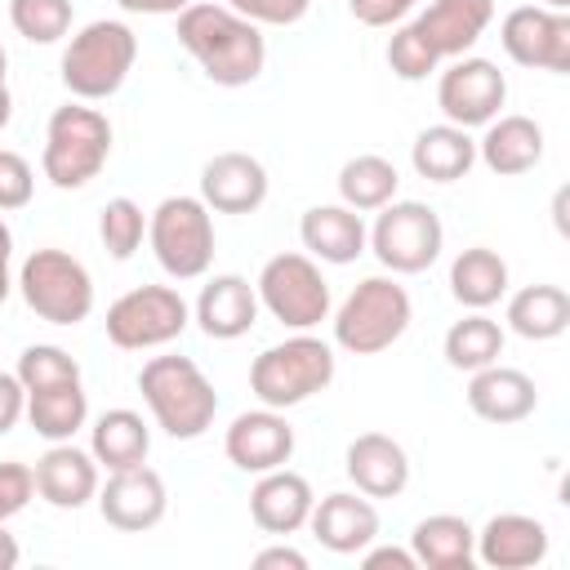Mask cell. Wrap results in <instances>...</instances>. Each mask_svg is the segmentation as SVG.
I'll list each match as a JSON object with an SVG mask.
<instances>
[{"label":"cell","mask_w":570,"mask_h":570,"mask_svg":"<svg viewBox=\"0 0 570 570\" xmlns=\"http://www.w3.org/2000/svg\"><path fill=\"white\" fill-rule=\"evenodd\" d=\"M178 45L223 89L254 85L263 76V62H267L263 31L249 18H240L236 9H227V4H196L191 0L178 13Z\"/></svg>","instance_id":"6da1fadb"},{"label":"cell","mask_w":570,"mask_h":570,"mask_svg":"<svg viewBox=\"0 0 570 570\" xmlns=\"http://www.w3.org/2000/svg\"><path fill=\"white\" fill-rule=\"evenodd\" d=\"M138 392L156 428L174 441H196L218 414V392L191 356H151L138 370Z\"/></svg>","instance_id":"7a4b0ae2"},{"label":"cell","mask_w":570,"mask_h":570,"mask_svg":"<svg viewBox=\"0 0 570 570\" xmlns=\"http://www.w3.org/2000/svg\"><path fill=\"white\" fill-rule=\"evenodd\" d=\"M330 383H334V347L307 330H294V338L263 347L249 365V392L258 396V405L272 410L303 405Z\"/></svg>","instance_id":"3957f363"},{"label":"cell","mask_w":570,"mask_h":570,"mask_svg":"<svg viewBox=\"0 0 570 570\" xmlns=\"http://www.w3.org/2000/svg\"><path fill=\"white\" fill-rule=\"evenodd\" d=\"M414 321V303L396 276H365L334 312V347L352 356L387 352Z\"/></svg>","instance_id":"277c9868"},{"label":"cell","mask_w":570,"mask_h":570,"mask_svg":"<svg viewBox=\"0 0 570 570\" xmlns=\"http://www.w3.org/2000/svg\"><path fill=\"white\" fill-rule=\"evenodd\" d=\"M134 58H138L134 27L120 18H98L80 27L62 49V85L80 102H102L125 85V76L134 71Z\"/></svg>","instance_id":"5b68a950"},{"label":"cell","mask_w":570,"mask_h":570,"mask_svg":"<svg viewBox=\"0 0 570 570\" xmlns=\"http://www.w3.org/2000/svg\"><path fill=\"white\" fill-rule=\"evenodd\" d=\"M111 156V120L98 107H85L80 98L58 107L45 129L40 169L58 191H76L102 174Z\"/></svg>","instance_id":"8992f818"},{"label":"cell","mask_w":570,"mask_h":570,"mask_svg":"<svg viewBox=\"0 0 570 570\" xmlns=\"http://www.w3.org/2000/svg\"><path fill=\"white\" fill-rule=\"evenodd\" d=\"M22 303L49 325H80L94 312V276L67 249H31L18 267Z\"/></svg>","instance_id":"52a82bcc"},{"label":"cell","mask_w":570,"mask_h":570,"mask_svg":"<svg viewBox=\"0 0 570 570\" xmlns=\"http://www.w3.org/2000/svg\"><path fill=\"white\" fill-rule=\"evenodd\" d=\"M147 240L165 276L196 281L214 263V218L200 196H165L147 214Z\"/></svg>","instance_id":"ba28073f"},{"label":"cell","mask_w":570,"mask_h":570,"mask_svg":"<svg viewBox=\"0 0 570 570\" xmlns=\"http://www.w3.org/2000/svg\"><path fill=\"white\" fill-rule=\"evenodd\" d=\"M254 289H258V307L285 330H316L321 321H330V307H334L321 263L298 249L267 258Z\"/></svg>","instance_id":"9c48e42d"},{"label":"cell","mask_w":570,"mask_h":570,"mask_svg":"<svg viewBox=\"0 0 570 570\" xmlns=\"http://www.w3.org/2000/svg\"><path fill=\"white\" fill-rule=\"evenodd\" d=\"M374 214L379 218L365 232V245L374 249V258L392 276H419L441 258L445 227H441L432 205H423V200H387Z\"/></svg>","instance_id":"30bf717a"},{"label":"cell","mask_w":570,"mask_h":570,"mask_svg":"<svg viewBox=\"0 0 570 570\" xmlns=\"http://www.w3.org/2000/svg\"><path fill=\"white\" fill-rule=\"evenodd\" d=\"M191 321L187 298L174 285H138L129 294H120L107 307V338L125 352H147V347H165L174 343Z\"/></svg>","instance_id":"8fae6325"},{"label":"cell","mask_w":570,"mask_h":570,"mask_svg":"<svg viewBox=\"0 0 570 570\" xmlns=\"http://www.w3.org/2000/svg\"><path fill=\"white\" fill-rule=\"evenodd\" d=\"M499 40L517 67L552 71V76L570 71V13H561V9L517 4L499 22Z\"/></svg>","instance_id":"7c38bea8"},{"label":"cell","mask_w":570,"mask_h":570,"mask_svg":"<svg viewBox=\"0 0 570 570\" xmlns=\"http://www.w3.org/2000/svg\"><path fill=\"white\" fill-rule=\"evenodd\" d=\"M508 102V80L490 58H450L436 80V107L459 129H481Z\"/></svg>","instance_id":"4fadbf2b"},{"label":"cell","mask_w":570,"mask_h":570,"mask_svg":"<svg viewBox=\"0 0 570 570\" xmlns=\"http://www.w3.org/2000/svg\"><path fill=\"white\" fill-rule=\"evenodd\" d=\"M165 508H169V494H165V481L156 468L138 463V468H120V472H107V485L98 490V512L107 525L125 530V534H142L151 525L165 521Z\"/></svg>","instance_id":"5bb4252c"},{"label":"cell","mask_w":570,"mask_h":570,"mask_svg":"<svg viewBox=\"0 0 570 570\" xmlns=\"http://www.w3.org/2000/svg\"><path fill=\"white\" fill-rule=\"evenodd\" d=\"M223 450L227 459L240 468V472H272V468H285L289 454H294V428L285 419V410H272V405H258V410H245L232 419L227 436H223Z\"/></svg>","instance_id":"9a60e30c"},{"label":"cell","mask_w":570,"mask_h":570,"mask_svg":"<svg viewBox=\"0 0 570 570\" xmlns=\"http://www.w3.org/2000/svg\"><path fill=\"white\" fill-rule=\"evenodd\" d=\"M307 525L321 548H330L338 557H356L361 548H370L379 539V508L361 490H334L312 503Z\"/></svg>","instance_id":"2e32d148"},{"label":"cell","mask_w":570,"mask_h":570,"mask_svg":"<svg viewBox=\"0 0 570 570\" xmlns=\"http://www.w3.org/2000/svg\"><path fill=\"white\" fill-rule=\"evenodd\" d=\"M200 200L214 214H254L267 200V169L249 151H218L200 169Z\"/></svg>","instance_id":"e0dca14e"},{"label":"cell","mask_w":570,"mask_h":570,"mask_svg":"<svg viewBox=\"0 0 570 570\" xmlns=\"http://www.w3.org/2000/svg\"><path fill=\"white\" fill-rule=\"evenodd\" d=\"M191 321L205 330V338L232 343V338L254 330V321H258V289L245 276H236V272L209 276L200 285V294H196Z\"/></svg>","instance_id":"ac0fdd59"},{"label":"cell","mask_w":570,"mask_h":570,"mask_svg":"<svg viewBox=\"0 0 570 570\" xmlns=\"http://www.w3.org/2000/svg\"><path fill=\"white\" fill-rule=\"evenodd\" d=\"M548 557V525L525 512H499L476 530V561L490 570H530Z\"/></svg>","instance_id":"d6986e66"},{"label":"cell","mask_w":570,"mask_h":570,"mask_svg":"<svg viewBox=\"0 0 570 570\" xmlns=\"http://www.w3.org/2000/svg\"><path fill=\"white\" fill-rule=\"evenodd\" d=\"M490 22H494V0H432L414 18V31L445 62V58H463L485 36Z\"/></svg>","instance_id":"ffe728a7"},{"label":"cell","mask_w":570,"mask_h":570,"mask_svg":"<svg viewBox=\"0 0 570 570\" xmlns=\"http://www.w3.org/2000/svg\"><path fill=\"white\" fill-rule=\"evenodd\" d=\"M347 481L365 499H396L410 485V454L387 432H361L347 445Z\"/></svg>","instance_id":"44dd1931"},{"label":"cell","mask_w":570,"mask_h":570,"mask_svg":"<svg viewBox=\"0 0 570 570\" xmlns=\"http://www.w3.org/2000/svg\"><path fill=\"white\" fill-rule=\"evenodd\" d=\"M36 494L49 508H85L98 494V463L89 450L71 441H49V450L36 459Z\"/></svg>","instance_id":"7402d4cb"},{"label":"cell","mask_w":570,"mask_h":570,"mask_svg":"<svg viewBox=\"0 0 570 570\" xmlns=\"http://www.w3.org/2000/svg\"><path fill=\"white\" fill-rule=\"evenodd\" d=\"M312 503H316V494H312L307 476H298L289 468L258 472V485L249 490V517H254V525L263 534H281V539L307 525Z\"/></svg>","instance_id":"603a6c76"},{"label":"cell","mask_w":570,"mask_h":570,"mask_svg":"<svg viewBox=\"0 0 570 570\" xmlns=\"http://www.w3.org/2000/svg\"><path fill=\"white\" fill-rule=\"evenodd\" d=\"M468 405L476 419L485 423H521L534 414L539 405V387L525 370H512V365H485V370H472V383H468Z\"/></svg>","instance_id":"cb8c5ba5"},{"label":"cell","mask_w":570,"mask_h":570,"mask_svg":"<svg viewBox=\"0 0 570 570\" xmlns=\"http://www.w3.org/2000/svg\"><path fill=\"white\" fill-rule=\"evenodd\" d=\"M485 134L476 138V160L499 174V178H517L530 174L543 160V129L530 116H494L490 125H481Z\"/></svg>","instance_id":"d4e9b609"},{"label":"cell","mask_w":570,"mask_h":570,"mask_svg":"<svg viewBox=\"0 0 570 570\" xmlns=\"http://www.w3.org/2000/svg\"><path fill=\"white\" fill-rule=\"evenodd\" d=\"M298 240L316 263L343 267V263H356L365 254V223L343 200L338 205H312L298 223Z\"/></svg>","instance_id":"484cf974"},{"label":"cell","mask_w":570,"mask_h":570,"mask_svg":"<svg viewBox=\"0 0 570 570\" xmlns=\"http://www.w3.org/2000/svg\"><path fill=\"white\" fill-rule=\"evenodd\" d=\"M410 165L428 183H459L476 165V138L468 129L450 125V120L445 125H428L410 147Z\"/></svg>","instance_id":"4316f807"},{"label":"cell","mask_w":570,"mask_h":570,"mask_svg":"<svg viewBox=\"0 0 570 570\" xmlns=\"http://www.w3.org/2000/svg\"><path fill=\"white\" fill-rule=\"evenodd\" d=\"M410 552L428 570H468L476 561V530L454 512H436L414 525Z\"/></svg>","instance_id":"83f0119b"},{"label":"cell","mask_w":570,"mask_h":570,"mask_svg":"<svg viewBox=\"0 0 570 570\" xmlns=\"http://www.w3.org/2000/svg\"><path fill=\"white\" fill-rule=\"evenodd\" d=\"M147 450H151V428L142 423L138 410H107L89 428V454L107 472L147 463Z\"/></svg>","instance_id":"f1b7e54d"},{"label":"cell","mask_w":570,"mask_h":570,"mask_svg":"<svg viewBox=\"0 0 570 570\" xmlns=\"http://www.w3.org/2000/svg\"><path fill=\"white\" fill-rule=\"evenodd\" d=\"M508 330L530 338V343H548L561 338L570 330V294L561 285H525L508 298Z\"/></svg>","instance_id":"f546056e"},{"label":"cell","mask_w":570,"mask_h":570,"mask_svg":"<svg viewBox=\"0 0 570 570\" xmlns=\"http://www.w3.org/2000/svg\"><path fill=\"white\" fill-rule=\"evenodd\" d=\"M450 294L463 307H472V312L494 307L508 294V263L490 245H472V249L454 254V263H450Z\"/></svg>","instance_id":"4dcf8cb0"},{"label":"cell","mask_w":570,"mask_h":570,"mask_svg":"<svg viewBox=\"0 0 570 570\" xmlns=\"http://www.w3.org/2000/svg\"><path fill=\"white\" fill-rule=\"evenodd\" d=\"M396 187H401L396 165H392L387 156H374V151L352 156V160H343V169H338V196H343V205L356 209V214L383 209L387 200H396Z\"/></svg>","instance_id":"1f68e13d"},{"label":"cell","mask_w":570,"mask_h":570,"mask_svg":"<svg viewBox=\"0 0 570 570\" xmlns=\"http://www.w3.org/2000/svg\"><path fill=\"white\" fill-rule=\"evenodd\" d=\"M85 419H89V396H85L80 383H58V387L27 392V423L45 441H71L85 428Z\"/></svg>","instance_id":"d6a6232c"},{"label":"cell","mask_w":570,"mask_h":570,"mask_svg":"<svg viewBox=\"0 0 570 570\" xmlns=\"http://www.w3.org/2000/svg\"><path fill=\"white\" fill-rule=\"evenodd\" d=\"M445 361L454 365V370H485V365H494L499 356H503V325L494 321V316H485V312H468L463 321H454L450 330H445Z\"/></svg>","instance_id":"836d02e7"},{"label":"cell","mask_w":570,"mask_h":570,"mask_svg":"<svg viewBox=\"0 0 570 570\" xmlns=\"http://www.w3.org/2000/svg\"><path fill=\"white\" fill-rule=\"evenodd\" d=\"M142 236H147V214H142L138 200L116 196V200L102 205V214H98V240H102V249L111 258H120V263L134 258L142 249Z\"/></svg>","instance_id":"e575fe53"},{"label":"cell","mask_w":570,"mask_h":570,"mask_svg":"<svg viewBox=\"0 0 570 570\" xmlns=\"http://www.w3.org/2000/svg\"><path fill=\"white\" fill-rule=\"evenodd\" d=\"M9 22L31 45H58L71 31V0H9Z\"/></svg>","instance_id":"d590c367"},{"label":"cell","mask_w":570,"mask_h":570,"mask_svg":"<svg viewBox=\"0 0 570 570\" xmlns=\"http://www.w3.org/2000/svg\"><path fill=\"white\" fill-rule=\"evenodd\" d=\"M18 383L27 392H40V387H58V383H80V365L67 347H53V343H31L22 347L18 356Z\"/></svg>","instance_id":"8d00e7d4"},{"label":"cell","mask_w":570,"mask_h":570,"mask_svg":"<svg viewBox=\"0 0 570 570\" xmlns=\"http://www.w3.org/2000/svg\"><path fill=\"white\" fill-rule=\"evenodd\" d=\"M387 67H392L401 80H428V76L441 67V58L428 49V40L414 31V22H405V27H396L392 40H387Z\"/></svg>","instance_id":"74e56055"},{"label":"cell","mask_w":570,"mask_h":570,"mask_svg":"<svg viewBox=\"0 0 570 570\" xmlns=\"http://www.w3.org/2000/svg\"><path fill=\"white\" fill-rule=\"evenodd\" d=\"M31 196H36V174H31L27 156L0 147V214L31 205Z\"/></svg>","instance_id":"f35d334b"},{"label":"cell","mask_w":570,"mask_h":570,"mask_svg":"<svg viewBox=\"0 0 570 570\" xmlns=\"http://www.w3.org/2000/svg\"><path fill=\"white\" fill-rule=\"evenodd\" d=\"M227 9H236L254 27H294L312 9V0H227Z\"/></svg>","instance_id":"ab89813d"},{"label":"cell","mask_w":570,"mask_h":570,"mask_svg":"<svg viewBox=\"0 0 570 570\" xmlns=\"http://www.w3.org/2000/svg\"><path fill=\"white\" fill-rule=\"evenodd\" d=\"M31 494H36V472L18 459H4L0 463V521L18 517L31 503Z\"/></svg>","instance_id":"60d3db41"},{"label":"cell","mask_w":570,"mask_h":570,"mask_svg":"<svg viewBox=\"0 0 570 570\" xmlns=\"http://www.w3.org/2000/svg\"><path fill=\"white\" fill-rule=\"evenodd\" d=\"M414 4H419V0H347L352 18L365 22V27H392V22H401Z\"/></svg>","instance_id":"b9f144b4"},{"label":"cell","mask_w":570,"mask_h":570,"mask_svg":"<svg viewBox=\"0 0 570 570\" xmlns=\"http://www.w3.org/2000/svg\"><path fill=\"white\" fill-rule=\"evenodd\" d=\"M22 419H27V387L18 383V374L0 370V436L13 432Z\"/></svg>","instance_id":"7bdbcfd3"},{"label":"cell","mask_w":570,"mask_h":570,"mask_svg":"<svg viewBox=\"0 0 570 570\" xmlns=\"http://www.w3.org/2000/svg\"><path fill=\"white\" fill-rule=\"evenodd\" d=\"M361 566L365 570H419L414 552L410 548H361Z\"/></svg>","instance_id":"ee69618b"},{"label":"cell","mask_w":570,"mask_h":570,"mask_svg":"<svg viewBox=\"0 0 570 570\" xmlns=\"http://www.w3.org/2000/svg\"><path fill=\"white\" fill-rule=\"evenodd\" d=\"M254 570H307V557H303L298 548L276 543V548H263V552L254 557Z\"/></svg>","instance_id":"f6af8a7d"},{"label":"cell","mask_w":570,"mask_h":570,"mask_svg":"<svg viewBox=\"0 0 570 570\" xmlns=\"http://www.w3.org/2000/svg\"><path fill=\"white\" fill-rule=\"evenodd\" d=\"M116 4H120L125 13H151V18H165V13H174V18H178V13H183L191 0H116Z\"/></svg>","instance_id":"bcb514c9"},{"label":"cell","mask_w":570,"mask_h":570,"mask_svg":"<svg viewBox=\"0 0 570 570\" xmlns=\"http://www.w3.org/2000/svg\"><path fill=\"white\" fill-rule=\"evenodd\" d=\"M9 263H13V232H9V223L0 218V303H4V298H9V289H13Z\"/></svg>","instance_id":"7dc6e473"},{"label":"cell","mask_w":570,"mask_h":570,"mask_svg":"<svg viewBox=\"0 0 570 570\" xmlns=\"http://www.w3.org/2000/svg\"><path fill=\"white\" fill-rule=\"evenodd\" d=\"M22 561V548H18V539L4 530V521H0V570H13Z\"/></svg>","instance_id":"c3c4849f"},{"label":"cell","mask_w":570,"mask_h":570,"mask_svg":"<svg viewBox=\"0 0 570 570\" xmlns=\"http://www.w3.org/2000/svg\"><path fill=\"white\" fill-rule=\"evenodd\" d=\"M9 116H13V98H9V85H0V129L9 125Z\"/></svg>","instance_id":"681fc988"},{"label":"cell","mask_w":570,"mask_h":570,"mask_svg":"<svg viewBox=\"0 0 570 570\" xmlns=\"http://www.w3.org/2000/svg\"><path fill=\"white\" fill-rule=\"evenodd\" d=\"M566 4H570V0H543V9H561V13H566Z\"/></svg>","instance_id":"f907efd6"},{"label":"cell","mask_w":570,"mask_h":570,"mask_svg":"<svg viewBox=\"0 0 570 570\" xmlns=\"http://www.w3.org/2000/svg\"><path fill=\"white\" fill-rule=\"evenodd\" d=\"M4 67H9V53H4V45H0V85H4Z\"/></svg>","instance_id":"816d5d0a"}]
</instances>
